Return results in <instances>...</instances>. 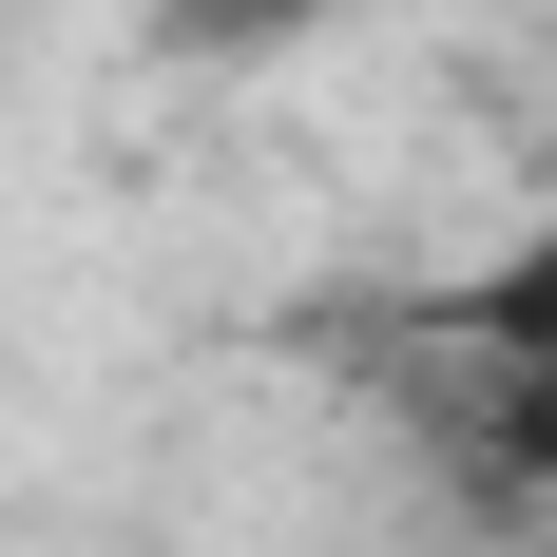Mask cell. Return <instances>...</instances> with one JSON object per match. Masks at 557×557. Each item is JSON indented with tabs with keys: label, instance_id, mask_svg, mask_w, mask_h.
<instances>
[{
	"label": "cell",
	"instance_id": "cell-1",
	"mask_svg": "<svg viewBox=\"0 0 557 557\" xmlns=\"http://www.w3.org/2000/svg\"><path fill=\"white\" fill-rule=\"evenodd\" d=\"M461 346H481L500 385H539V404H557V212L519 231V250H500L481 288H461Z\"/></svg>",
	"mask_w": 557,
	"mask_h": 557
},
{
	"label": "cell",
	"instance_id": "cell-2",
	"mask_svg": "<svg viewBox=\"0 0 557 557\" xmlns=\"http://www.w3.org/2000/svg\"><path fill=\"white\" fill-rule=\"evenodd\" d=\"M346 0H154V39L173 58H288V39H327Z\"/></svg>",
	"mask_w": 557,
	"mask_h": 557
}]
</instances>
